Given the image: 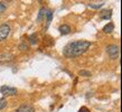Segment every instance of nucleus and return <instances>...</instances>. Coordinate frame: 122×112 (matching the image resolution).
I'll return each instance as SVG.
<instances>
[{
  "mask_svg": "<svg viewBox=\"0 0 122 112\" xmlns=\"http://www.w3.org/2000/svg\"><path fill=\"white\" fill-rule=\"evenodd\" d=\"M91 41H71L64 47L63 54L68 58H74L77 56L82 55L87 49L91 47Z\"/></svg>",
  "mask_w": 122,
  "mask_h": 112,
  "instance_id": "nucleus-1",
  "label": "nucleus"
},
{
  "mask_svg": "<svg viewBox=\"0 0 122 112\" xmlns=\"http://www.w3.org/2000/svg\"><path fill=\"white\" fill-rule=\"evenodd\" d=\"M10 33V26L7 24L0 25V41H5L8 37V35Z\"/></svg>",
  "mask_w": 122,
  "mask_h": 112,
  "instance_id": "nucleus-3",
  "label": "nucleus"
},
{
  "mask_svg": "<svg viewBox=\"0 0 122 112\" xmlns=\"http://www.w3.org/2000/svg\"><path fill=\"white\" fill-rule=\"evenodd\" d=\"M112 16V10L111 9H105V10H102L99 14V17L101 19H104V20H109V19L111 18Z\"/></svg>",
  "mask_w": 122,
  "mask_h": 112,
  "instance_id": "nucleus-5",
  "label": "nucleus"
},
{
  "mask_svg": "<svg viewBox=\"0 0 122 112\" xmlns=\"http://www.w3.org/2000/svg\"><path fill=\"white\" fill-rule=\"evenodd\" d=\"M28 39H29V43L31 45L37 44V41H38V38H37V35H36V34H31L29 37H28Z\"/></svg>",
  "mask_w": 122,
  "mask_h": 112,
  "instance_id": "nucleus-13",
  "label": "nucleus"
},
{
  "mask_svg": "<svg viewBox=\"0 0 122 112\" xmlns=\"http://www.w3.org/2000/svg\"><path fill=\"white\" fill-rule=\"evenodd\" d=\"M58 30L62 35H67V34L71 33V27L68 26V25H62V26L58 28Z\"/></svg>",
  "mask_w": 122,
  "mask_h": 112,
  "instance_id": "nucleus-8",
  "label": "nucleus"
},
{
  "mask_svg": "<svg viewBox=\"0 0 122 112\" xmlns=\"http://www.w3.org/2000/svg\"><path fill=\"white\" fill-rule=\"evenodd\" d=\"M7 9V2L6 1H0V14L5 12Z\"/></svg>",
  "mask_w": 122,
  "mask_h": 112,
  "instance_id": "nucleus-14",
  "label": "nucleus"
},
{
  "mask_svg": "<svg viewBox=\"0 0 122 112\" xmlns=\"http://www.w3.org/2000/svg\"><path fill=\"white\" fill-rule=\"evenodd\" d=\"M114 30V25H113V22H109L107 25H105V26L103 27V31L105 34H110L112 33Z\"/></svg>",
  "mask_w": 122,
  "mask_h": 112,
  "instance_id": "nucleus-9",
  "label": "nucleus"
},
{
  "mask_svg": "<svg viewBox=\"0 0 122 112\" xmlns=\"http://www.w3.org/2000/svg\"><path fill=\"white\" fill-rule=\"evenodd\" d=\"M80 75H82V76H91V72H89V71H84V70H82V71H80V73H78Z\"/></svg>",
  "mask_w": 122,
  "mask_h": 112,
  "instance_id": "nucleus-16",
  "label": "nucleus"
},
{
  "mask_svg": "<svg viewBox=\"0 0 122 112\" xmlns=\"http://www.w3.org/2000/svg\"><path fill=\"white\" fill-rule=\"evenodd\" d=\"M17 112H35V109L29 104H22L17 109Z\"/></svg>",
  "mask_w": 122,
  "mask_h": 112,
  "instance_id": "nucleus-6",
  "label": "nucleus"
},
{
  "mask_svg": "<svg viewBox=\"0 0 122 112\" xmlns=\"http://www.w3.org/2000/svg\"><path fill=\"white\" fill-rule=\"evenodd\" d=\"M6 105H7V100H6L5 97L0 99V110H2V109H4Z\"/></svg>",
  "mask_w": 122,
  "mask_h": 112,
  "instance_id": "nucleus-15",
  "label": "nucleus"
},
{
  "mask_svg": "<svg viewBox=\"0 0 122 112\" xmlns=\"http://www.w3.org/2000/svg\"><path fill=\"white\" fill-rule=\"evenodd\" d=\"M105 1H101V2H92V4H89V7L92 8V9H99L102 6H104Z\"/></svg>",
  "mask_w": 122,
  "mask_h": 112,
  "instance_id": "nucleus-12",
  "label": "nucleus"
},
{
  "mask_svg": "<svg viewBox=\"0 0 122 112\" xmlns=\"http://www.w3.org/2000/svg\"><path fill=\"white\" fill-rule=\"evenodd\" d=\"M78 112H90V110L86 107H82L80 110H78Z\"/></svg>",
  "mask_w": 122,
  "mask_h": 112,
  "instance_id": "nucleus-18",
  "label": "nucleus"
},
{
  "mask_svg": "<svg viewBox=\"0 0 122 112\" xmlns=\"http://www.w3.org/2000/svg\"><path fill=\"white\" fill-rule=\"evenodd\" d=\"M46 26H45V29H47L49 25H51V22H52V19H53V11L52 10H47L46 11Z\"/></svg>",
  "mask_w": 122,
  "mask_h": 112,
  "instance_id": "nucleus-7",
  "label": "nucleus"
},
{
  "mask_svg": "<svg viewBox=\"0 0 122 112\" xmlns=\"http://www.w3.org/2000/svg\"><path fill=\"white\" fill-rule=\"evenodd\" d=\"M107 53L111 60H117L119 57V54H120V48L117 45H110L107 47Z\"/></svg>",
  "mask_w": 122,
  "mask_h": 112,
  "instance_id": "nucleus-2",
  "label": "nucleus"
},
{
  "mask_svg": "<svg viewBox=\"0 0 122 112\" xmlns=\"http://www.w3.org/2000/svg\"><path fill=\"white\" fill-rule=\"evenodd\" d=\"M27 48H28V45L25 44V43H21V44L19 45V49L20 51H26Z\"/></svg>",
  "mask_w": 122,
  "mask_h": 112,
  "instance_id": "nucleus-17",
  "label": "nucleus"
},
{
  "mask_svg": "<svg viewBox=\"0 0 122 112\" xmlns=\"http://www.w3.org/2000/svg\"><path fill=\"white\" fill-rule=\"evenodd\" d=\"M0 92L4 94V95H16L18 93V90L16 87H11L8 85H4L0 87Z\"/></svg>",
  "mask_w": 122,
  "mask_h": 112,
  "instance_id": "nucleus-4",
  "label": "nucleus"
},
{
  "mask_svg": "<svg viewBox=\"0 0 122 112\" xmlns=\"http://www.w3.org/2000/svg\"><path fill=\"white\" fill-rule=\"evenodd\" d=\"M46 8H41V10L38 12V16H37V22H41V19L45 18V16H46Z\"/></svg>",
  "mask_w": 122,
  "mask_h": 112,
  "instance_id": "nucleus-10",
  "label": "nucleus"
},
{
  "mask_svg": "<svg viewBox=\"0 0 122 112\" xmlns=\"http://www.w3.org/2000/svg\"><path fill=\"white\" fill-rule=\"evenodd\" d=\"M11 60H12V55H9V54H1L0 55V63H5V62H8Z\"/></svg>",
  "mask_w": 122,
  "mask_h": 112,
  "instance_id": "nucleus-11",
  "label": "nucleus"
}]
</instances>
